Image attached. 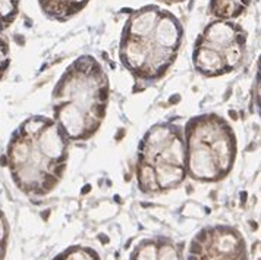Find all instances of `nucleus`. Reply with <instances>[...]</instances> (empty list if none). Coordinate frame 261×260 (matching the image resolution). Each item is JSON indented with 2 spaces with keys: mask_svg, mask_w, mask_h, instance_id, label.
<instances>
[{
  "mask_svg": "<svg viewBox=\"0 0 261 260\" xmlns=\"http://www.w3.org/2000/svg\"><path fill=\"white\" fill-rule=\"evenodd\" d=\"M54 119L67 138H88L96 132L100 122L91 119L85 112L72 102H66L54 107Z\"/></svg>",
  "mask_w": 261,
  "mask_h": 260,
  "instance_id": "f257e3e1",
  "label": "nucleus"
},
{
  "mask_svg": "<svg viewBox=\"0 0 261 260\" xmlns=\"http://www.w3.org/2000/svg\"><path fill=\"white\" fill-rule=\"evenodd\" d=\"M185 159H187L185 141L182 140L180 134H173L167 144L163 147V150L160 151L156 162L175 165V166H185Z\"/></svg>",
  "mask_w": 261,
  "mask_h": 260,
  "instance_id": "1a4fd4ad",
  "label": "nucleus"
},
{
  "mask_svg": "<svg viewBox=\"0 0 261 260\" xmlns=\"http://www.w3.org/2000/svg\"><path fill=\"white\" fill-rule=\"evenodd\" d=\"M136 175H138V182H140L142 191H156L158 188L156 179V171H154L151 163L141 160L138 165V169H136Z\"/></svg>",
  "mask_w": 261,
  "mask_h": 260,
  "instance_id": "ddd939ff",
  "label": "nucleus"
},
{
  "mask_svg": "<svg viewBox=\"0 0 261 260\" xmlns=\"http://www.w3.org/2000/svg\"><path fill=\"white\" fill-rule=\"evenodd\" d=\"M41 154L54 163H62L66 159L67 137L59 128L56 122L50 121L41 129V132L34 138Z\"/></svg>",
  "mask_w": 261,
  "mask_h": 260,
  "instance_id": "7ed1b4c3",
  "label": "nucleus"
},
{
  "mask_svg": "<svg viewBox=\"0 0 261 260\" xmlns=\"http://www.w3.org/2000/svg\"><path fill=\"white\" fill-rule=\"evenodd\" d=\"M187 146V159L185 165L192 178H198L202 181H213L220 176V171L217 168L216 159L207 144L188 140Z\"/></svg>",
  "mask_w": 261,
  "mask_h": 260,
  "instance_id": "f03ea898",
  "label": "nucleus"
},
{
  "mask_svg": "<svg viewBox=\"0 0 261 260\" xmlns=\"http://www.w3.org/2000/svg\"><path fill=\"white\" fill-rule=\"evenodd\" d=\"M160 260H178V254L175 248L170 245H166L160 250Z\"/></svg>",
  "mask_w": 261,
  "mask_h": 260,
  "instance_id": "dca6fc26",
  "label": "nucleus"
},
{
  "mask_svg": "<svg viewBox=\"0 0 261 260\" xmlns=\"http://www.w3.org/2000/svg\"><path fill=\"white\" fill-rule=\"evenodd\" d=\"M201 251H202L201 244H200L198 241H194V243L191 244V253H192V254H201Z\"/></svg>",
  "mask_w": 261,
  "mask_h": 260,
  "instance_id": "f3484780",
  "label": "nucleus"
},
{
  "mask_svg": "<svg viewBox=\"0 0 261 260\" xmlns=\"http://www.w3.org/2000/svg\"><path fill=\"white\" fill-rule=\"evenodd\" d=\"M192 58H194L195 69L204 75L216 76V75L222 74L223 71H226L222 53L214 49L195 44V52Z\"/></svg>",
  "mask_w": 261,
  "mask_h": 260,
  "instance_id": "0eeeda50",
  "label": "nucleus"
},
{
  "mask_svg": "<svg viewBox=\"0 0 261 260\" xmlns=\"http://www.w3.org/2000/svg\"><path fill=\"white\" fill-rule=\"evenodd\" d=\"M3 237H5V225L0 221V240H3Z\"/></svg>",
  "mask_w": 261,
  "mask_h": 260,
  "instance_id": "a211bd4d",
  "label": "nucleus"
},
{
  "mask_svg": "<svg viewBox=\"0 0 261 260\" xmlns=\"http://www.w3.org/2000/svg\"><path fill=\"white\" fill-rule=\"evenodd\" d=\"M201 38L207 43L229 46L235 41H245L246 35L245 31L238 24L220 19V21H214L210 25H207L205 30L202 31Z\"/></svg>",
  "mask_w": 261,
  "mask_h": 260,
  "instance_id": "20e7f679",
  "label": "nucleus"
},
{
  "mask_svg": "<svg viewBox=\"0 0 261 260\" xmlns=\"http://www.w3.org/2000/svg\"><path fill=\"white\" fill-rule=\"evenodd\" d=\"M251 0H211L210 12L219 19L229 21L241 16L249 6Z\"/></svg>",
  "mask_w": 261,
  "mask_h": 260,
  "instance_id": "9d476101",
  "label": "nucleus"
},
{
  "mask_svg": "<svg viewBox=\"0 0 261 260\" xmlns=\"http://www.w3.org/2000/svg\"><path fill=\"white\" fill-rule=\"evenodd\" d=\"M208 147L211 150L214 159H216L220 175L227 173L229 169L232 168L233 157H235V140H233V134L229 131L227 126L224 128L223 132L219 135Z\"/></svg>",
  "mask_w": 261,
  "mask_h": 260,
  "instance_id": "423d86ee",
  "label": "nucleus"
},
{
  "mask_svg": "<svg viewBox=\"0 0 261 260\" xmlns=\"http://www.w3.org/2000/svg\"><path fill=\"white\" fill-rule=\"evenodd\" d=\"M19 12V0H0V31L8 28Z\"/></svg>",
  "mask_w": 261,
  "mask_h": 260,
  "instance_id": "4468645a",
  "label": "nucleus"
},
{
  "mask_svg": "<svg viewBox=\"0 0 261 260\" xmlns=\"http://www.w3.org/2000/svg\"><path fill=\"white\" fill-rule=\"evenodd\" d=\"M173 134L175 129L169 125H158L148 131L141 143V160H145L148 163L156 162L160 151L163 150V147L167 144Z\"/></svg>",
  "mask_w": 261,
  "mask_h": 260,
  "instance_id": "39448f33",
  "label": "nucleus"
},
{
  "mask_svg": "<svg viewBox=\"0 0 261 260\" xmlns=\"http://www.w3.org/2000/svg\"><path fill=\"white\" fill-rule=\"evenodd\" d=\"M166 2H182V0H166Z\"/></svg>",
  "mask_w": 261,
  "mask_h": 260,
  "instance_id": "6ab92c4d",
  "label": "nucleus"
},
{
  "mask_svg": "<svg viewBox=\"0 0 261 260\" xmlns=\"http://www.w3.org/2000/svg\"><path fill=\"white\" fill-rule=\"evenodd\" d=\"M2 253H3V251H2V247H0V257H2Z\"/></svg>",
  "mask_w": 261,
  "mask_h": 260,
  "instance_id": "aec40b11",
  "label": "nucleus"
},
{
  "mask_svg": "<svg viewBox=\"0 0 261 260\" xmlns=\"http://www.w3.org/2000/svg\"><path fill=\"white\" fill-rule=\"evenodd\" d=\"M31 147H32V140L27 138L21 135L19 132H16L12 138V141L8 147V165H10V168H18L21 165L27 163L30 159Z\"/></svg>",
  "mask_w": 261,
  "mask_h": 260,
  "instance_id": "9b49d317",
  "label": "nucleus"
},
{
  "mask_svg": "<svg viewBox=\"0 0 261 260\" xmlns=\"http://www.w3.org/2000/svg\"><path fill=\"white\" fill-rule=\"evenodd\" d=\"M156 179L158 187L161 188H172V187L178 185L182 182V179L185 178V166H175L169 163H161L157 162L156 168Z\"/></svg>",
  "mask_w": 261,
  "mask_h": 260,
  "instance_id": "f8f14e48",
  "label": "nucleus"
},
{
  "mask_svg": "<svg viewBox=\"0 0 261 260\" xmlns=\"http://www.w3.org/2000/svg\"><path fill=\"white\" fill-rule=\"evenodd\" d=\"M45 13L56 19H66L79 12L88 0H38Z\"/></svg>",
  "mask_w": 261,
  "mask_h": 260,
  "instance_id": "6e6552de",
  "label": "nucleus"
},
{
  "mask_svg": "<svg viewBox=\"0 0 261 260\" xmlns=\"http://www.w3.org/2000/svg\"><path fill=\"white\" fill-rule=\"evenodd\" d=\"M49 122H50V119H47V118H43V116H32V118L27 119V121L24 122L18 132H19L21 135H24V137H27V138L34 140Z\"/></svg>",
  "mask_w": 261,
  "mask_h": 260,
  "instance_id": "2eb2a0df",
  "label": "nucleus"
}]
</instances>
